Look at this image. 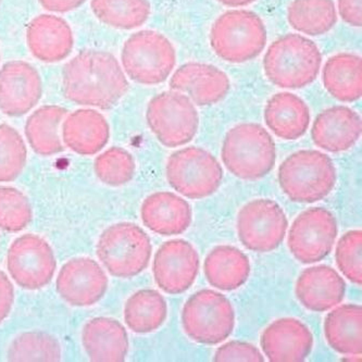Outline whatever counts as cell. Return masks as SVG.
Segmentation results:
<instances>
[{
	"label": "cell",
	"instance_id": "26",
	"mask_svg": "<svg viewBox=\"0 0 362 362\" xmlns=\"http://www.w3.org/2000/svg\"><path fill=\"white\" fill-rule=\"evenodd\" d=\"M204 272L212 287L224 292L235 291L250 278V259L235 246L220 245L206 257Z\"/></svg>",
	"mask_w": 362,
	"mask_h": 362
},
{
	"label": "cell",
	"instance_id": "3",
	"mask_svg": "<svg viewBox=\"0 0 362 362\" xmlns=\"http://www.w3.org/2000/svg\"><path fill=\"white\" fill-rule=\"evenodd\" d=\"M221 158L234 177L255 181L272 171L276 161V149L272 136L262 125L240 123L226 133Z\"/></svg>",
	"mask_w": 362,
	"mask_h": 362
},
{
	"label": "cell",
	"instance_id": "20",
	"mask_svg": "<svg viewBox=\"0 0 362 362\" xmlns=\"http://www.w3.org/2000/svg\"><path fill=\"white\" fill-rule=\"evenodd\" d=\"M26 42L36 59L46 64L66 59L74 45V33L68 22L52 14H40L28 23Z\"/></svg>",
	"mask_w": 362,
	"mask_h": 362
},
{
	"label": "cell",
	"instance_id": "6",
	"mask_svg": "<svg viewBox=\"0 0 362 362\" xmlns=\"http://www.w3.org/2000/svg\"><path fill=\"white\" fill-rule=\"evenodd\" d=\"M97 256L112 276L134 278L148 267L153 246L148 234L137 224L121 222L101 233Z\"/></svg>",
	"mask_w": 362,
	"mask_h": 362
},
{
	"label": "cell",
	"instance_id": "9",
	"mask_svg": "<svg viewBox=\"0 0 362 362\" xmlns=\"http://www.w3.org/2000/svg\"><path fill=\"white\" fill-rule=\"evenodd\" d=\"M146 120L156 139L169 148L191 143L199 127V115L193 101L172 90L151 98Z\"/></svg>",
	"mask_w": 362,
	"mask_h": 362
},
{
	"label": "cell",
	"instance_id": "37",
	"mask_svg": "<svg viewBox=\"0 0 362 362\" xmlns=\"http://www.w3.org/2000/svg\"><path fill=\"white\" fill-rule=\"evenodd\" d=\"M361 230H351L341 236L335 250V262L346 279L361 286Z\"/></svg>",
	"mask_w": 362,
	"mask_h": 362
},
{
	"label": "cell",
	"instance_id": "38",
	"mask_svg": "<svg viewBox=\"0 0 362 362\" xmlns=\"http://www.w3.org/2000/svg\"><path fill=\"white\" fill-rule=\"evenodd\" d=\"M214 361H264L262 351L256 346L242 341H232L224 344L216 349L214 357Z\"/></svg>",
	"mask_w": 362,
	"mask_h": 362
},
{
	"label": "cell",
	"instance_id": "5",
	"mask_svg": "<svg viewBox=\"0 0 362 362\" xmlns=\"http://www.w3.org/2000/svg\"><path fill=\"white\" fill-rule=\"evenodd\" d=\"M267 38L264 21L250 10L224 12L210 31L212 50L230 64H244L257 58L264 52Z\"/></svg>",
	"mask_w": 362,
	"mask_h": 362
},
{
	"label": "cell",
	"instance_id": "10",
	"mask_svg": "<svg viewBox=\"0 0 362 362\" xmlns=\"http://www.w3.org/2000/svg\"><path fill=\"white\" fill-rule=\"evenodd\" d=\"M167 180L175 192L189 199L214 195L223 179V170L212 153L200 147H186L168 159Z\"/></svg>",
	"mask_w": 362,
	"mask_h": 362
},
{
	"label": "cell",
	"instance_id": "24",
	"mask_svg": "<svg viewBox=\"0 0 362 362\" xmlns=\"http://www.w3.org/2000/svg\"><path fill=\"white\" fill-rule=\"evenodd\" d=\"M62 137L68 148L82 156L96 155L106 147L110 129L104 115L94 109H78L66 117Z\"/></svg>",
	"mask_w": 362,
	"mask_h": 362
},
{
	"label": "cell",
	"instance_id": "13",
	"mask_svg": "<svg viewBox=\"0 0 362 362\" xmlns=\"http://www.w3.org/2000/svg\"><path fill=\"white\" fill-rule=\"evenodd\" d=\"M7 268L14 282L28 291L49 284L57 269L56 257L50 245L35 234L14 240L8 250Z\"/></svg>",
	"mask_w": 362,
	"mask_h": 362
},
{
	"label": "cell",
	"instance_id": "14",
	"mask_svg": "<svg viewBox=\"0 0 362 362\" xmlns=\"http://www.w3.org/2000/svg\"><path fill=\"white\" fill-rule=\"evenodd\" d=\"M199 268L197 250L191 243L182 238L163 243L153 258V273L156 284L170 295L183 294L191 288Z\"/></svg>",
	"mask_w": 362,
	"mask_h": 362
},
{
	"label": "cell",
	"instance_id": "36",
	"mask_svg": "<svg viewBox=\"0 0 362 362\" xmlns=\"http://www.w3.org/2000/svg\"><path fill=\"white\" fill-rule=\"evenodd\" d=\"M33 212L28 198L17 188L0 186V228L16 233L31 222Z\"/></svg>",
	"mask_w": 362,
	"mask_h": 362
},
{
	"label": "cell",
	"instance_id": "18",
	"mask_svg": "<svg viewBox=\"0 0 362 362\" xmlns=\"http://www.w3.org/2000/svg\"><path fill=\"white\" fill-rule=\"evenodd\" d=\"M260 345L269 361L301 362L313 351V335L298 319L282 317L264 329Z\"/></svg>",
	"mask_w": 362,
	"mask_h": 362
},
{
	"label": "cell",
	"instance_id": "29",
	"mask_svg": "<svg viewBox=\"0 0 362 362\" xmlns=\"http://www.w3.org/2000/svg\"><path fill=\"white\" fill-rule=\"evenodd\" d=\"M66 115V108L48 105L40 107L28 117L24 131L34 153L49 157L64 151L59 129Z\"/></svg>",
	"mask_w": 362,
	"mask_h": 362
},
{
	"label": "cell",
	"instance_id": "35",
	"mask_svg": "<svg viewBox=\"0 0 362 362\" xmlns=\"http://www.w3.org/2000/svg\"><path fill=\"white\" fill-rule=\"evenodd\" d=\"M134 158L127 149L111 147L95 159L94 169L97 177L106 185H125L135 175Z\"/></svg>",
	"mask_w": 362,
	"mask_h": 362
},
{
	"label": "cell",
	"instance_id": "27",
	"mask_svg": "<svg viewBox=\"0 0 362 362\" xmlns=\"http://www.w3.org/2000/svg\"><path fill=\"white\" fill-rule=\"evenodd\" d=\"M322 82L331 96L343 103L361 98V57L351 52H339L327 59L323 66Z\"/></svg>",
	"mask_w": 362,
	"mask_h": 362
},
{
	"label": "cell",
	"instance_id": "17",
	"mask_svg": "<svg viewBox=\"0 0 362 362\" xmlns=\"http://www.w3.org/2000/svg\"><path fill=\"white\" fill-rule=\"evenodd\" d=\"M172 90L182 93L200 107L212 106L228 96V74L212 64L187 62L175 70L170 80Z\"/></svg>",
	"mask_w": 362,
	"mask_h": 362
},
{
	"label": "cell",
	"instance_id": "4",
	"mask_svg": "<svg viewBox=\"0 0 362 362\" xmlns=\"http://www.w3.org/2000/svg\"><path fill=\"white\" fill-rule=\"evenodd\" d=\"M279 184L294 202L313 204L331 194L337 184V169L327 153L315 149L292 153L281 163Z\"/></svg>",
	"mask_w": 362,
	"mask_h": 362
},
{
	"label": "cell",
	"instance_id": "25",
	"mask_svg": "<svg viewBox=\"0 0 362 362\" xmlns=\"http://www.w3.org/2000/svg\"><path fill=\"white\" fill-rule=\"evenodd\" d=\"M264 122L279 139L296 141L308 131L310 111L306 103L297 95L278 93L267 103Z\"/></svg>",
	"mask_w": 362,
	"mask_h": 362
},
{
	"label": "cell",
	"instance_id": "15",
	"mask_svg": "<svg viewBox=\"0 0 362 362\" xmlns=\"http://www.w3.org/2000/svg\"><path fill=\"white\" fill-rule=\"evenodd\" d=\"M57 292L74 307H90L106 295L108 278L95 260L74 258L66 262L57 276Z\"/></svg>",
	"mask_w": 362,
	"mask_h": 362
},
{
	"label": "cell",
	"instance_id": "22",
	"mask_svg": "<svg viewBox=\"0 0 362 362\" xmlns=\"http://www.w3.org/2000/svg\"><path fill=\"white\" fill-rule=\"evenodd\" d=\"M144 226L163 236L183 234L193 220L191 205L171 192H157L144 200L141 207Z\"/></svg>",
	"mask_w": 362,
	"mask_h": 362
},
{
	"label": "cell",
	"instance_id": "31",
	"mask_svg": "<svg viewBox=\"0 0 362 362\" xmlns=\"http://www.w3.org/2000/svg\"><path fill=\"white\" fill-rule=\"evenodd\" d=\"M287 20L297 32L320 36L337 24V8L333 0H293L287 9Z\"/></svg>",
	"mask_w": 362,
	"mask_h": 362
},
{
	"label": "cell",
	"instance_id": "21",
	"mask_svg": "<svg viewBox=\"0 0 362 362\" xmlns=\"http://www.w3.org/2000/svg\"><path fill=\"white\" fill-rule=\"evenodd\" d=\"M346 283L331 267L320 264L301 272L297 279L295 294L305 308L315 313L331 310L343 301Z\"/></svg>",
	"mask_w": 362,
	"mask_h": 362
},
{
	"label": "cell",
	"instance_id": "1",
	"mask_svg": "<svg viewBox=\"0 0 362 362\" xmlns=\"http://www.w3.org/2000/svg\"><path fill=\"white\" fill-rule=\"evenodd\" d=\"M62 88L74 104L108 110L127 94L129 81L110 52L84 50L64 66Z\"/></svg>",
	"mask_w": 362,
	"mask_h": 362
},
{
	"label": "cell",
	"instance_id": "39",
	"mask_svg": "<svg viewBox=\"0 0 362 362\" xmlns=\"http://www.w3.org/2000/svg\"><path fill=\"white\" fill-rule=\"evenodd\" d=\"M14 301V288L5 272L0 270V325L11 313Z\"/></svg>",
	"mask_w": 362,
	"mask_h": 362
},
{
	"label": "cell",
	"instance_id": "7",
	"mask_svg": "<svg viewBox=\"0 0 362 362\" xmlns=\"http://www.w3.org/2000/svg\"><path fill=\"white\" fill-rule=\"evenodd\" d=\"M121 62L131 80L139 84L158 85L165 82L175 70L177 52L163 34L144 30L124 42Z\"/></svg>",
	"mask_w": 362,
	"mask_h": 362
},
{
	"label": "cell",
	"instance_id": "32",
	"mask_svg": "<svg viewBox=\"0 0 362 362\" xmlns=\"http://www.w3.org/2000/svg\"><path fill=\"white\" fill-rule=\"evenodd\" d=\"M97 19L118 30H133L146 23L151 16L148 0H92Z\"/></svg>",
	"mask_w": 362,
	"mask_h": 362
},
{
	"label": "cell",
	"instance_id": "23",
	"mask_svg": "<svg viewBox=\"0 0 362 362\" xmlns=\"http://www.w3.org/2000/svg\"><path fill=\"white\" fill-rule=\"evenodd\" d=\"M82 341L88 358L95 362L124 361L129 341L125 327L112 317H94L85 325Z\"/></svg>",
	"mask_w": 362,
	"mask_h": 362
},
{
	"label": "cell",
	"instance_id": "34",
	"mask_svg": "<svg viewBox=\"0 0 362 362\" xmlns=\"http://www.w3.org/2000/svg\"><path fill=\"white\" fill-rule=\"evenodd\" d=\"M28 160V149L14 127L0 124V183L17 179Z\"/></svg>",
	"mask_w": 362,
	"mask_h": 362
},
{
	"label": "cell",
	"instance_id": "33",
	"mask_svg": "<svg viewBox=\"0 0 362 362\" xmlns=\"http://www.w3.org/2000/svg\"><path fill=\"white\" fill-rule=\"evenodd\" d=\"M62 346L45 332H26L13 339L8 351L9 361L56 362L62 360Z\"/></svg>",
	"mask_w": 362,
	"mask_h": 362
},
{
	"label": "cell",
	"instance_id": "12",
	"mask_svg": "<svg viewBox=\"0 0 362 362\" xmlns=\"http://www.w3.org/2000/svg\"><path fill=\"white\" fill-rule=\"evenodd\" d=\"M337 233L339 228L334 214L325 208H309L293 222L287 244L299 262L315 264L331 254Z\"/></svg>",
	"mask_w": 362,
	"mask_h": 362
},
{
	"label": "cell",
	"instance_id": "28",
	"mask_svg": "<svg viewBox=\"0 0 362 362\" xmlns=\"http://www.w3.org/2000/svg\"><path fill=\"white\" fill-rule=\"evenodd\" d=\"M362 308L346 303L327 313L325 335L327 344L341 355L360 356L362 353Z\"/></svg>",
	"mask_w": 362,
	"mask_h": 362
},
{
	"label": "cell",
	"instance_id": "2",
	"mask_svg": "<svg viewBox=\"0 0 362 362\" xmlns=\"http://www.w3.org/2000/svg\"><path fill=\"white\" fill-rule=\"evenodd\" d=\"M322 54L315 42L298 34H287L271 44L264 58L267 78L275 86L298 90L317 78Z\"/></svg>",
	"mask_w": 362,
	"mask_h": 362
},
{
	"label": "cell",
	"instance_id": "42",
	"mask_svg": "<svg viewBox=\"0 0 362 362\" xmlns=\"http://www.w3.org/2000/svg\"><path fill=\"white\" fill-rule=\"evenodd\" d=\"M218 1L228 7H245L255 3L256 0H218Z\"/></svg>",
	"mask_w": 362,
	"mask_h": 362
},
{
	"label": "cell",
	"instance_id": "8",
	"mask_svg": "<svg viewBox=\"0 0 362 362\" xmlns=\"http://www.w3.org/2000/svg\"><path fill=\"white\" fill-rule=\"evenodd\" d=\"M182 325L186 335L196 343L218 345L232 334L235 311L221 293L202 289L184 305Z\"/></svg>",
	"mask_w": 362,
	"mask_h": 362
},
{
	"label": "cell",
	"instance_id": "19",
	"mask_svg": "<svg viewBox=\"0 0 362 362\" xmlns=\"http://www.w3.org/2000/svg\"><path fill=\"white\" fill-rule=\"evenodd\" d=\"M361 118L347 106H334L317 115L311 129L315 146L329 153L349 151L361 136Z\"/></svg>",
	"mask_w": 362,
	"mask_h": 362
},
{
	"label": "cell",
	"instance_id": "16",
	"mask_svg": "<svg viewBox=\"0 0 362 362\" xmlns=\"http://www.w3.org/2000/svg\"><path fill=\"white\" fill-rule=\"evenodd\" d=\"M42 78L32 64L21 60L7 62L0 70V111L8 117H21L38 104Z\"/></svg>",
	"mask_w": 362,
	"mask_h": 362
},
{
	"label": "cell",
	"instance_id": "41",
	"mask_svg": "<svg viewBox=\"0 0 362 362\" xmlns=\"http://www.w3.org/2000/svg\"><path fill=\"white\" fill-rule=\"evenodd\" d=\"M44 9L57 13H66L78 9L86 0H38Z\"/></svg>",
	"mask_w": 362,
	"mask_h": 362
},
{
	"label": "cell",
	"instance_id": "43",
	"mask_svg": "<svg viewBox=\"0 0 362 362\" xmlns=\"http://www.w3.org/2000/svg\"><path fill=\"white\" fill-rule=\"evenodd\" d=\"M0 59H1V57H0Z\"/></svg>",
	"mask_w": 362,
	"mask_h": 362
},
{
	"label": "cell",
	"instance_id": "30",
	"mask_svg": "<svg viewBox=\"0 0 362 362\" xmlns=\"http://www.w3.org/2000/svg\"><path fill=\"white\" fill-rule=\"evenodd\" d=\"M168 317V303L156 289H141L127 299L124 321L137 334H148L163 327Z\"/></svg>",
	"mask_w": 362,
	"mask_h": 362
},
{
	"label": "cell",
	"instance_id": "40",
	"mask_svg": "<svg viewBox=\"0 0 362 362\" xmlns=\"http://www.w3.org/2000/svg\"><path fill=\"white\" fill-rule=\"evenodd\" d=\"M339 11L344 22L361 28V0H339Z\"/></svg>",
	"mask_w": 362,
	"mask_h": 362
},
{
	"label": "cell",
	"instance_id": "11",
	"mask_svg": "<svg viewBox=\"0 0 362 362\" xmlns=\"http://www.w3.org/2000/svg\"><path fill=\"white\" fill-rule=\"evenodd\" d=\"M288 221L278 202L268 198L247 202L238 212L236 228L240 243L255 252H269L282 244Z\"/></svg>",
	"mask_w": 362,
	"mask_h": 362
}]
</instances>
